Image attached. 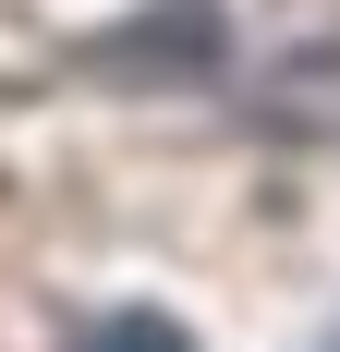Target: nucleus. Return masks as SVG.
<instances>
[{
	"label": "nucleus",
	"mask_w": 340,
	"mask_h": 352,
	"mask_svg": "<svg viewBox=\"0 0 340 352\" xmlns=\"http://www.w3.org/2000/svg\"><path fill=\"white\" fill-rule=\"evenodd\" d=\"M219 49H231L219 0H158V12H134L122 36H98V49H85V73H109V85H206V73H219Z\"/></svg>",
	"instance_id": "1"
},
{
	"label": "nucleus",
	"mask_w": 340,
	"mask_h": 352,
	"mask_svg": "<svg viewBox=\"0 0 340 352\" xmlns=\"http://www.w3.org/2000/svg\"><path fill=\"white\" fill-rule=\"evenodd\" d=\"M73 352H195V328H182V316H158V304H122V316H98Z\"/></svg>",
	"instance_id": "2"
}]
</instances>
